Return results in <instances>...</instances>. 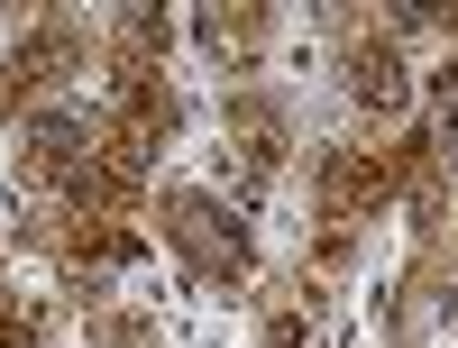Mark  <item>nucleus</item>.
Segmentation results:
<instances>
[{"mask_svg": "<svg viewBox=\"0 0 458 348\" xmlns=\"http://www.w3.org/2000/svg\"><path fill=\"white\" fill-rule=\"evenodd\" d=\"M37 330H47V312L28 293H0V348H37Z\"/></svg>", "mask_w": 458, "mask_h": 348, "instance_id": "nucleus-9", "label": "nucleus"}, {"mask_svg": "<svg viewBox=\"0 0 458 348\" xmlns=\"http://www.w3.org/2000/svg\"><path fill=\"white\" fill-rule=\"evenodd\" d=\"M174 120H183V101H174L165 73H129V83H120V129L129 138L157 147V138H174Z\"/></svg>", "mask_w": 458, "mask_h": 348, "instance_id": "nucleus-6", "label": "nucleus"}, {"mask_svg": "<svg viewBox=\"0 0 458 348\" xmlns=\"http://www.w3.org/2000/svg\"><path fill=\"white\" fill-rule=\"evenodd\" d=\"M83 55H92V37L73 28V19H37L19 47H10V64L28 73V92H37V83H64V73H83Z\"/></svg>", "mask_w": 458, "mask_h": 348, "instance_id": "nucleus-4", "label": "nucleus"}, {"mask_svg": "<svg viewBox=\"0 0 458 348\" xmlns=\"http://www.w3.org/2000/svg\"><path fill=\"white\" fill-rule=\"evenodd\" d=\"M257 330H266V348H312V330H321V284H302V276L266 284Z\"/></svg>", "mask_w": 458, "mask_h": 348, "instance_id": "nucleus-5", "label": "nucleus"}, {"mask_svg": "<svg viewBox=\"0 0 458 348\" xmlns=\"http://www.w3.org/2000/svg\"><path fill=\"white\" fill-rule=\"evenodd\" d=\"M403 47L394 28H349V101L358 110H403Z\"/></svg>", "mask_w": 458, "mask_h": 348, "instance_id": "nucleus-3", "label": "nucleus"}, {"mask_svg": "<svg viewBox=\"0 0 458 348\" xmlns=\"http://www.w3.org/2000/svg\"><path fill=\"white\" fill-rule=\"evenodd\" d=\"M157 220H165V248L193 266L202 284H248L257 276V248H248V220L202 183H165L157 192Z\"/></svg>", "mask_w": 458, "mask_h": 348, "instance_id": "nucleus-1", "label": "nucleus"}, {"mask_svg": "<svg viewBox=\"0 0 458 348\" xmlns=\"http://www.w3.org/2000/svg\"><path fill=\"white\" fill-rule=\"evenodd\" d=\"M229 129H239V166H248V183H276V166H284V110H276V92H257V83H229Z\"/></svg>", "mask_w": 458, "mask_h": 348, "instance_id": "nucleus-2", "label": "nucleus"}, {"mask_svg": "<svg viewBox=\"0 0 458 348\" xmlns=\"http://www.w3.org/2000/svg\"><path fill=\"white\" fill-rule=\"evenodd\" d=\"M202 47L220 55V64H257V47H266V10H202Z\"/></svg>", "mask_w": 458, "mask_h": 348, "instance_id": "nucleus-7", "label": "nucleus"}, {"mask_svg": "<svg viewBox=\"0 0 458 348\" xmlns=\"http://www.w3.org/2000/svg\"><path fill=\"white\" fill-rule=\"evenodd\" d=\"M83 339H92V348H157V321L129 312V302H92V312H83Z\"/></svg>", "mask_w": 458, "mask_h": 348, "instance_id": "nucleus-8", "label": "nucleus"}]
</instances>
